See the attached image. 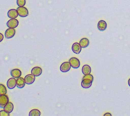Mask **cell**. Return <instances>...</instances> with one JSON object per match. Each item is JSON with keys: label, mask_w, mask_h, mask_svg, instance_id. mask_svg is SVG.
Listing matches in <instances>:
<instances>
[{"label": "cell", "mask_w": 130, "mask_h": 116, "mask_svg": "<svg viewBox=\"0 0 130 116\" xmlns=\"http://www.w3.org/2000/svg\"><path fill=\"white\" fill-rule=\"evenodd\" d=\"M79 44L82 48H85L88 46L89 44V41L86 38H83L80 40Z\"/></svg>", "instance_id": "2e32d148"}, {"label": "cell", "mask_w": 130, "mask_h": 116, "mask_svg": "<svg viewBox=\"0 0 130 116\" xmlns=\"http://www.w3.org/2000/svg\"><path fill=\"white\" fill-rule=\"evenodd\" d=\"M15 30L14 28H9V29H7L6 31H5V37L7 39L11 38L15 34Z\"/></svg>", "instance_id": "ba28073f"}, {"label": "cell", "mask_w": 130, "mask_h": 116, "mask_svg": "<svg viewBox=\"0 0 130 116\" xmlns=\"http://www.w3.org/2000/svg\"><path fill=\"white\" fill-rule=\"evenodd\" d=\"M25 84L24 79L22 77H19L16 80V86L19 88H22L24 87Z\"/></svg>", "instance_id": "5bb4252c"}, {"label": "cell", "mask_w": 130, "mask_h": 116, "mask_svg": "<svg viewBox=\"0 0 130 116\" xmlns=\"http://www.w3.org/2000/svg\"><path fill=\"white\" fill-rule=\"evenodd\" d=\"M3 39H4V35H3L2 33H0V42H1V41H2V40H3Z\"/></svg>", "instance_id": "cb8c5ba5"}, {"label": "cell", "mask_w": 130, "mask_h": 116, "mask_svg": "<svg viewBox=\"0 0 130 116\" xmlns=\"http://www.w3.org/2000/svg\"><path fill=\"white\" fill-rule=\"evenodd\" d=\"M69 62H70L71 65V67H72L74 68H78L80 66V61L78 58L76 57L71 58L69 59Z\"/></svg>", "instance_id": "7a4b0ae2"}, {"label": "cell", "mask_w": 130, "mask_h": 116, "mask_svg": "<svg viewBox=\"0 0 130 116\" xmlns=\"http://www.w3.org/2000/svg\"><path fill=\"white\" fill-rule=\"evenodd\" d=\"M17 11L18 14V15L22 17H26L28 15V11L26 8L23 7H18L17 8Z\"/></svg>", "instance_id": "6da1fadb"}, {"label": "cell", "mask_w": 130, "mask_h": 116, "mask_svg": "<svg viewBox=\"0 0 130 116\" xmlns=\"http://www.w3.org/2000/svg\"><path fill=\"white\" fill-rule=\"evenodd\" d=\"M10 74L12 77L15 78H18L21 75V72L18 68H14L11 71Z\"/></svg>", "instance_id": "4fadbf2b"}, {"label": "cell", "mask_w": 130, "mask_h": 116, "mask_svg": "<svg viewBox=\"0 0 130 116\" xmlns=\"http://www.w3.org/2000/svg\"><path fill=\"white\" fill-rule=\"evenodd\" d=\"M93 81L88 79H82L81 82V86L84 88H88L91 85Z\"/></svg>", "instance_id": "9c48e42d"}, {"label": "cell", "mask_w": 130, "mask_h": 116, "mask_svg": "<svg viewBox=\"0 0 130 116\" xmlns=\"http://www.w3.org/2000/svg\"><path fill=\"white\" fill-rule=\"evenodd\" d=\"M7 15H8V16L10 19H12V18H16V17H17L18 14L17 10L15 9H12L8 11Z\"/></svg>", "instance_id": "7c38bea8"}, {"label": "cell", "mask_w": 130, "mask_h": 116, "mask_svg": "<svg viewBox=\"0 0 130 116\" xmlns=\"http://www.w3.org/2000/svg\"><path fill=\"white\" fill-rule=\"evenodd\" d=\"M82 72L84 75L89 74L91 73L90 66L87 64L84 65L82 68Z\"/></svg>", "instance_id": "ac0fdd59"}, {"label": "cell", "mask_w": 130, "mask_h": 116, "mask_svg": "<svg viewBox=\"0 0 130 116\" xmlns=\"http://www.w3.org/2000/svg\"><path fill=\"white\" fill-rule=\"evenodd\" d=\"M41 115L40 111L37 109H34L30 111L29 116H40Z\"/></svg>", "instance_id": "d6986e66"}, {"label": "cell", "mask_w": 130, "mask_h": 116, "mask_svg": "<svg viewBox=\"0 0 130 116\" xmlns=\"http://www.w3.org/2000/svg\"><path fill=\"white\" fill-rule=\"evenodd\" d=\"M81 47L79 43L78 42H75L73 44L72 47V50L73 52L77 54H79L81 51Z\"/></svg>", "instance_id": "30bf717a"}, {"label": "cell", "mask_w": 130, "mask_h": 116, "mask_svg": "<svg viewBox=\"0 0 130 116\" xmlns=\"http://www.w3.org/2000/svg\"><path fill=\"white\" fill-rule=\"evenodd\" d=\"M128 85L130 86V78L128 79Z\"/></svg>", "instance_id": "484cf974"}, {"label": "cell", "mask_w": 130, "mask_h": 116, "mask_svg": "<svg viewBox=\"0 0 130 116\" xmlns=\"http://www.w3.org/2000/svg\"><path fill=\"white\" fill-rule=\"evenodd\" d=\"M42 73V69L40 67L35 66L32 68L31 71V74L34 75L35 77H38L41 75Z\"/></svg>", "instance_id": "8fae6325"}, {"label": "cell", "mask_w": 130, "mask_h": 116, "mask_svg": "<svg viewBox=\"0 0 130 116\" xmlns=\"http://www.w3.org/2000/svg\"><path fill=\"white\" fill-rule=\"evenodd\" d=\"M25 0H17V4L18 7H23L25 5Z\"/></svg>", "instance_id": "44dd1931"}, {"label": "cell", "mask_w": 130, "mask_h": 116, "mask_svg": "<svg viewBox=\"0 0 130 116\" xmlns=\"http://www.w3.org/2000/svg\"><path fill=\"white\" fill-rule=\"evenodd\" d=\"M71 67V65L69 62H63L60 66V70L61 72L63 73L68 72Z\"/></svg>", "instance_id": "5b68a950"}, {"label": "cell", "mask_w": 130, "mask_h": 116, "mask_svg": "<svg viewBox=\"0 0 130 116\" xmlns=\"http://www.w3.org/2000/svg\"><path fill=\"white\" fill-rule=\"evenodd\" d=\"M19 24L18 20L16 18H12L9 20L7 22V26L8 27L10 28L15 29L16 28Z\"/></svg>", "instance_id": "277c9868"}, {"label": "cell", "mask_w": 130, "mask_h": 116, "mask_svg": "<svg viewBox=\"0 0 130 116\" xmlns=\"http://www.w3.org/2000/svg\"><path fill=\"white\" fill-rule=\"evenodd\" d=\"M8 97L6 95H0V107L4 108L6 104L9 102Z\"/></svg>", "instance_id": "3957f363"}, {"label": "cell", "mask_w": 130, "mask_h": 116, "mask_svg": "<svg viewBox=\"0 0 130 116\" xmlns=\"http://www.w3.org/2000/svg\"><path fill=\"white\" fill-rule=\"evenodd\" d=\"M14 108V105L12 103L9 102L4 107V110L6 111L8 113H10L13 110Z\"/></svg>", "instance_id": "e0dca14e"}, {"label": "cell", "mask_w": 130, "mask_h": 116, "mask_svg": "<svg viewBox=\"0 0 130 116\" xmlns=\"http://www.w3.org/2000/svg\"><path fill=\"white\" fill-rule=\"evenodd\" d=\"M90 79V80H91L92 81H93V77L92 75L91 74H87V75H85L83 77V78L82 79Z\"/></svg>", "instance_id": "7402d4cb"}, {"label": "cell", "mask_w": 130, "mask_h": 116, "mask_svg": "<svg viewBox=\"0 0 130 116\" xmlns=\"http://www.w3.org/2000/svg\"><path fill=\"white\" fill-rule=\"evenodd\" d=\"M7 91L6 87L3 84H0V95H6Z\"/></svg>", "instance_id": "ffe728a7"}, {"label": "cell", "mask_w": 130, "mask_h": 116, "mask_svg": "<svg viewBox=\"0 0 130 116\" xmlns=\"http://www.w3.org/2000/svg\"><path fill=\"white\" fill-rule=\"evenodd\" d=\"M111 116V114L110 113H106L105 114H104V116Z\"/></svg>", "instance_id": "d4e9b609"}, {"label": "cell", "mask_w": 130, "mask_h": 116, "mask_svg": "<svg viewBox=\"0 0 130 116\" xmlns=\"http://www.w3.org/2000/svg\"><path fill=\"white\" fill-rule=\"evenodd\" d=\"M24 79L26 84H31L35 81V76L32 74H28L25 76Z\"/></svg>", "instance_id": "8992f818"}, {"label": "cell", "mask_w": 130, "mask_h": 116, "mask_svg": "<svg viewBox=\"0 0 130 116\" xmlns=\"http://www.w3.org/2000/svg\"><path fill=\"white\" fill-rule=\"evenodd\" d=\"M9 113L7 112L4 110L0 111V116H9Z\"/></svg>", "instance_id": "603a6c76"}, {"label": "cell", "mask_w": 130, "mask_h": 116, "mask_svg": "<svg viewBox=\"0 0 130 116\" xmlns=\"http://www.w3.org/2000/svg\"><path fill=\"white\" fill-rule=\"evenodd\" d=\"M7 85L8 88L11 89L14 88L16 86V80L15 78H11L8 79L7 82Z\"/></svg>", "instance_id": "52a82bcc"}, {"label": "cell", "mask_w": 130, "mask_h": 116, "mask_svg": "<svg viewBox=\"0 0 130 116\" xmlns=\"http://www.w3.org/2000/svg\"><path fill=\"white\" fill-rule=\"evenodd\" d=\"M98 28L101 31H103L107 28V23L105 20H101L98 22Z\"/></svg>", "instance_id": "9a60e30c"}]
</instances>
